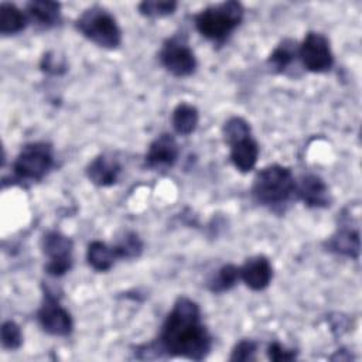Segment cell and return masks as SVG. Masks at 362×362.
<instances>
[{
	"label": "cell",
	"instance_id": "44dd1931",
	"mask_svg": "<svg viewBox=\"0 0 362 362\" xmlns=\"http://www.w3.org/2000/svg\"><path fill=\"white\" fill-rule=\"evenodd\" d=\"M239 280H240L239 266L228 263V264H223L222 267H219L216 270V273H214L208 279L206 287L211 293L221 294V293H225V291H229L230 288H233Z\"/></svg>",
	"mask_w": 362,
	"mask_h": 362
},
{
	"label": "cell",
	"instance_id": "4fadbf2b",
	"mask_svg": "<svg viewBox=\"0 0 362 362\" xmlns=\"http://www.w3.org/2000/svg\"><path fill=\"white\" fill-rule=\"evenodd\" d=\"M240 280L247 288L253 291H262L269 287L273 279V267L270 260L263 255H255L245 260L239 266Z\"/></svg>",
	"mask_w": 362,
	"mask_h": 362
},
{
	"label": "cell",
	"instance_id": "603a6c76",
	"mask_svg": "<svg viewBox=\"0 0 362 362\" xmlns=\"http://www.w3.org/2000/svg\"><path fill=\"white\" fill-rule=\"evenodd\" d=\"M177 1H157V0H144L139 3L137 10L141 16L148 18H160L173 14L177 8Z\"/></svg>",
	"mask_w": 362,
	"mask_h": 362
},
{
	"label": "cell",
	"instance_id": "30bf717a",
	"mask_svg": "<svg viewBox=\"0 0 362 362\" xmlns=\"http://www.w3.org/2000/svg\"><path fill=\"white\" fill-rule=\"evenodd\" d=\"M324 247L328 252L335 255H341L349 259L359 257V226L358 223H352L351 216L341 215L339 225L335 232L325 240Z\"/></svg>",
	"mask_w": 362,
	"mask_h": 362
},
{
	"label": "cell",
	"instance_id": "d4e9b609",
	"mask_svg": "<svg viewBox=\"0 0 362 362\" xmlns=\"http://www.w3.org/2000/svg\"><path fill=\"white\" fill-rule=\"evenodd\" d=\"M23 345V332L17 322L7 320L1 324V346L7 351H17Z\"/></svg>",
	"mask_w": 362,
	"mask_h": 362
},
{
	"label": "cell",
	"instance_id": "9c48e42d",
	"mask_svg": "<svg viewBox=\"0 0 362 362\" xmlns=\"http://www.w3.org/2000/svg\"><path fill=\"white\" fill-rule=\"evenodd\" d=\"M37 321L42 331L52 337H68L74 331V320L69 311L48 290H45L42 304L37 311Z\"/></svg>",
	"mask_w": 362,
	"mask_h": 362
},
{
	"label": "cell",
	"instance_id": "6da1fadb",
	"mask_svg": "<svg viewBox=\"0 0 362 362\" xmlns=\"http://www.w3.org/2000/svg\"><path fill=\"white\" fill-rule=\"evenodd\" d=\"M212 349V337L202 322L199 305L181 296L167 314L158 337L150 344L136 346L139 359L185 358L189 361L205 359Z\"/></svg>",
	"mask_w": 362,
	"mask_h": 362
},
{
	"label": "cell",
	"instance_id": "7c38bea8",
	"mask_svg": "<svg viewBox=\"0 0 362 362\" xmlns=\"http://www.w3.org/2000/svg\"><path fill=\"white\" fill-rule=\"evenodd\" d=\"M296 198L308 208H327L331 205L329 188L315 174H305L300 181H296Z\"/></svg>",
	"mask_w": 362,
	"mask_h": 362
},
{
	"label": "cell",
	"instance_id": "484cf974",
	"mask_svg": "<svg viewBox=\"0 0 362 362\" xmlns=\"http://www.w3.org/2000/svg\"><path fill=\"white\" fill-rule=\"evenodd\" d=\"M257 352V344L252 339H240L232 349L229 361L235 362H247L255 361Z\"/></svg>",
	"mask_w": 362,
	"mask_h": 362
},
{
	"label": "cell",
	"instance_id": "9a60e30c",
	"mask_svg": "<svg viewBox=\"0 0 362 362\" xmlns=\"http://www.w3.org/2000/svg\"><path fill=\"white\" fill-rule=\"evenodd\" d=\"M228 146L229 158L238 171L246 174L255 168L259 158V144L252 134L236 139Z\"/></svg>",
	"mask_w": 362,
	"mask_h": 362
},
{
	"label": "cell",
	"instance_id": "cb8c5ba5",
	"mask_svg": "<svg viewBox=\"0 0 362 362\" xmlns=\"http://www.w3.org/2000/svg\"><path fill=\"white\" fill-rule=\"evenodd\" d=\"M222 134H223L225 143L229 144V143L235 141L236 139L252 134V130H250L249 123L243 117L232 116L225 122V124L222 127Z\"/></svg>",
	"mask_w": 362,
	"mask_h": 362
},
{
	"label": "cell",
	"instance_id": "277c9868",
	"mask_svg": "<svg viewBox=\"0 0 362 362\" xmlns=\"http://www.w3.org/2000/svg\"><path fill=\"white\" fill-rule=\"evenodd\" d=\"M76 31L90 42L106 49H116L122 44V30L109 10L93 4L75 20Z\"/></svg>",
	"mask_w": 362,
	"mask_h": 362
},
{
	"label": "cell",
	"instance_id": "3957f363",
	"mask_svg": "<svg viewBox=\"0 0 362 362\" xmlns=\"http://www.w3.org/2000/svg\"><path fill=\"white\" fill-rule=\"evenodd\" d=\"M243 13V6L235 0L211 4L194 16L195 28L204 38L223 42L242 23Z\"/></svg>",
	"mask_w": 362,
	"mask_h": 362
},
{
	"label": "cell",
	"instance_id": "d6986e66",
	"mask_svg": "<svg viewBox=\"0 0 362 362\" xmlns=\"http://www.w3.org/2000/svg\"><path fill=\"white\" fill-rule=\"evenodd\" d=\"M28 23L24 14L16 4L3 1L0 4V33L3 35H14L21 33Z\"/></svg>",
	"mask_w": 362,
	"mask_h": 362
},
{
	"label": "cell",
	"instance_id": "8992f818",
	"mask_svg": "<svg viewBox=\"0 0 362 362\" xmlns=\"http://www.w3.org/2000/svg\"><path fill=\"white\" fill-rule=\"evenodd\" d=\"M158 59L163 68L177 78L192 75L198 65L194 51L182 35L167 38L161 45Z\"/></svg>",
	"mask_w": 362,
	"mask_h": 362
},
{
	"label": "cell",
	"instance_id": "52a82bcc",
	"mask_svg": "<svg viewBox=\"0 0 362 362\" xmlns=\"http://www.w3.org/2000/svg\"><path fill=\"white\" fill-rule=\"evenodd\" d=\"M41 250L48 260L45 272L49 276L61 277L71 270L74 263V243L66 235L58 230H48L41 238Z\"/></svg>",
	"mask_w": 362,
	"mask_h": 362
},
{
	"label": "cell",
	"instance_id": "2e32d148",
	"mask_svg": "<svg viewBox=\"0 0 362 362\" xmlns=\"http://www.w3.org/2000/svg\"><path fill=\"white\" fill-rule=\"evenodd\" d=\"M28 21L40 28H51L59 21L61 4L51 0H33L25 6Z\"/></svg>",
	"mask_w": 362,
	"mask_h": 362
},
{
	"label": "cell",
	"instance_id": "ac0fdd59",
	"mask_svg": "<svg viewBox=\"0 0 362 362\" xmlns=\"http://www.w3.org/2000/svg\"><path fill=\"white\" fill-rule=\"evenodd\" d=\"M199 122L198 109L187 102L178 103L171 113V124L177 134L188 136L195 132Z\"/></svg>",
	"mask_w": 362,
	"mask_h": 362
},
{
	"label": "cell",
	"instance_id": "ffe728a7",
	"mask_svg": "<svg viewBox=\"0 0 362 362\" xmlns=\"http://www.w3.org/2000/svg\"><path fill=\"white\" fill-rule=\"evenodd\" d=\"M298 57V45L291 38H284L269 55L267 64L276 74H283Z\"/></svg>",
	"mask_w": 362,
	"mask_h": 362
},
{
	"label": "cell",
	"instance_id": "7402d4cb",
	"mask_svg": "<svg viewBox=\"0 0 362 362\" xmlns=\"http://www.w3.org/2000/svg\"><path fill=\"white\" fill-rule=\"evenodd\" d=\"M119 259H137L143 252V242L136 232H124L116 243H113Z\"/></svg>",
	"mask_w": 362,
	"mask_h": 362
},
{
	"label": "cell",
	"instance_id": "ba28073f",
	"mask_svg": "<svg viewBox=\"0 0 362 362\" xmlns=\"http://www.w3.org/2000/svg\"><path fill=\"white\" fill-rule=\"evenodd\" d=\"M298 58L303 66L314 74H325L334 65V54L328 38L317 31H308L298 45Z\"/></svg>",
	"mask_w": 362,
	"mask_h": 362
},
{
	"label": "cell",
	"instance_id": "5bb4252c",
	"mask_svg": "<svg viewBox=\"0 0 362 362\" xmlns=\"http://www.w3.org/2000/svg\"><path fill=\"white\" fill-rule=\"evenodd\" d=\"M122 165L113 156L99 154L85 168L88 180L98 187H110L117 182Z\"/></svg>",
	"mask_w": 362,
	"mask_h": 362
},
{
	"label": "cell",
	"instance_id": "7a4b0ae2",
	"mask_svg": "<svg viewBox=\"0 0 362 362\" xmlns=\"http://www.w3.org/2000/svg\"><path fill=\"white\" fill-rule=\"evenodd\" d=\"M250 192L257 204L277 209L296 197V178L288 167L270 164L256 174Z\"/></svg>",
	"mask_w": 362,
	"mask_h": 362
},
{
	"label": "cell",
	"instance_id": "5b68a950",
	"mask_svg": "<svg viewBox=\"0 0 362 362\" xmlns=\"http://www.w3.org/2000/svg\"><path fill=\"white\" fill-rule=\"evenodd\" d=\"M54 148L49 143H27L11 164L13 178L20 182L41 181L54 167Z\"/></svg>",
	"mask_w": 362,
	"mask_h": 362
},
{
	"label": "cell",
	"instance_id": "4316f807",
	"mask_svg": "<svg viewBox=\"0 0 362 362\" xmlns=\"http://www.w3.org/2000/svg\"><path fill=\"white\" fill-rule=\"evenodd\" d=\"M267 358L273 362H287L297 359V351L288 349L277 341H273L267 345Z\"/></svg>",
	"mask_w": 362,
	"mask_h": 362
},
{
	"label": "cell",
	"instance_id": "e0dca14e",
	"mask_svg": "<svg viewBox=\"0 0 362 362\" xmlns=\"http://www.w3.org/2000/svg\"><path fill=\"white\" fill-rule=\"evenodd\" d=\"M86 260L95 272H107L113 267L116 260H119V255L113 245L92 240L86 249Z\"/></svg>",
	"mask_w": 362,
	"mask_h": 362
},
{
	"label": "cell",
	"instance_id": "8fae6325",
	"mask_svg": "<svg viewBox=\"0 0 362 362\" xmlns=\"http://www.w3.org/2000/svg\"><path fill=\"white\" fill-rule=\"evenodd\" d=\"M180 157V146L175 137L170 133H163L156 137L146 153L144 163L148 168L161 170L173 167Z\"/></svg>",
	"mask_w": 362,
	"mask_h": 362
}]
</instances>
